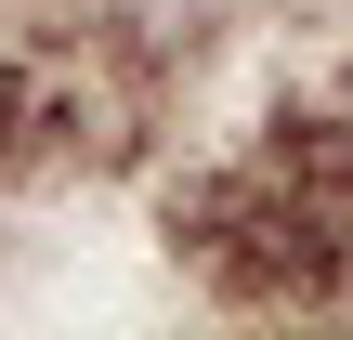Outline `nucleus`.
<instances>
[{
  "instance_id": "f257e3e1",
  "label": "nucleus",
  "mask_w": 353,
  "mask_h": 340,
  "mask_svg": "<svg viewBox=\"0 0 353 340\" xmlns=\"http://www.w3.org/2000/svg\"><path fill=\"white\" fill-rule=\"evenodd\" d=\"M131 118V79L105 39H13L0 52V170H65L105 157Z\"/></svg>"
}]
</instances>
